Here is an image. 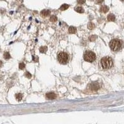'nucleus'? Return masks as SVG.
<instances>
[{
	"mask_svg": "<svg viewBox=\"0 0 124 124\" xmlns=\"http://www.w3.org/2000/svg\"><path fill=\"white\" fill-rule=\"evenodd\" d=\"M109 46L112 51L117 52L122 48V42L118 39H113L110 42Z\"/></svg>",
	"mask_w": 124,
	"mask_h": 124,
	"instance_id": "obj_1",
	"label": "nucleus"
},
{
	"mask_svg": "<svg viewBox=\"0 0 124 124\" xmlns=\"http://www.w3.org/2000/svg\"><path fill=\"white\" fill-rule=\"evenodd\" d=\"M101 66L104 69H109L113 66V62L111 57H104L100 60Z\"/></svg>",
	"mask_w": 124,
	"mask_h": 124,
	"instance_id": "obj_2",
	"label": "nucleus"
},
{
	"mask_svg": "<svg viewBox=\"0 0 124 124\" xmlns=\"http://www.w3.org/2000/svg\"><path fill=\"white\" fill-rule=\"evenodd\" d=\"M96 54L94 52L89 51L86 52V53L84 55V60L87 62H93L96 60Z\"/></svg>",
	"mask_w": 124,
	"mask_h": 124,
	"instance_id": "obj_3",
	"label": "nucleus"
},
{
	"mask_svg": "<svg viewBox=\"0 0 124 124\" xmlns=\"http://www.w3.org/2000/svg\"><path fill=\"white\" fill-rule=\"evenodd\" d=\"M58 60L62 64H66L68 61V56L65 52H60L58 55Z\"/></svg>",
	"mask_w": 124,
	"mask_h": 124,
	"instance_id": "obj_4",
	"label": "nucleus"
},
{
	"mask_svg": "<svg viewBox=\"0 0 124 124\" xmlns=\"http://www.w3.org/2000/svg\"><path fill=\"white\" fill-rule=\"evenodd\" d=\"M46 98L49 100H53V99H55L56 98V95L54 93L50 92V93H47L46 94Z\"/></svg>",
	"mask_w": 124,
	"mask_h": 124,
	"instance_id": "obj_5",
	"label": "nucleus"
},
{
	"mask_svg": "<svg viewBox=\"0 0 124 124\" xmlns=\"http://www.w3.org/2000/svg\"><path fill=\"white\" fill-rule=\"evenodd\" d=\"M41 16L43 18H46V17L49 16V15H50V11L49 10H47V9H44V10L40 12Z\"/></svg>",
	"mask_w": 124,
	"mask_h": 124,
	"instance_id": "obj_6",
	"label": "nucleus"
},
{
	"mask_svg": "<svg viewBox=\"0 0 124 124\" xmlns=\"http://www.w3.org/2000/svg\"><path fill=\"white\" fill-rule=\"evenodd\" d=\"M76 31H77L76 28L74 27L71 26V27H69V29H68V32H69V34H75V33L76 32Z\"/></svg>",
	"mask_w": 124,
	"mask_h": 124,
	"instance_id": "obj_7",
	"label": "nucleus"
},
{
	"mask_svg": "<svg viewBox=\"0 0 124 124\" xmlns=\"http://www.w3.org/2000/svg\"><path fill=\"white\" fill-rule=\"evenodd\" d=\"M108 11H109V7L106 6H103L100 8V12L103 13H106Z\"/></svg>",
	"mask_w": 124,
	"mask_h": 124,
	"instance_id": "obj_8",
	"label": "nucleus"
},
{
	"mask_svg": "<svg viewBox=\"0 0 124 124\" xmlns=\"http://www.w3.org/2000/svg\"><path fill=\"white\" fill-rule=\"evenodd\" d=\"M91 89L93 90H98L99 88V85L98 83H93V84H91Z\"/></svg>",
	"mask_w": 124,
	"mask_h": 124,
	"instance_id": "obj_9",
	"label": "nucleus"
},
{
	"mask_svg": "<svg viewBox=\"0 0 124 124\" xmlns=\"http://www.w3.org/2000/svg\"><path fill=\"white\" fill-rule=\"evenodd\" d=\"M115 19V17L114 14H110L108 15L107 16V20L109 21H114Z\"/></svg>",
	"mask_w": 124,
	"mask_h": 124,
	"instance_id": "obj_10",
	"label": "nucleus"
},
{
	"mask_svg": "<svg viewBox=\"0 0 124 124\" xmlns=\"http://www.w3.org/2000/svg\"><path fill=\"white\" fill-rule=\"evenodd\" d=\"M22 97H23V96H22V94L21 93H18V94H16V99L17 100H18V101H21L22 99Z\"/></svg>",
	"mask_w": 124,
	"mask_h": 124,
	"instance_id": "obj_11",
	"label": "nucleus"
},
{
	"mask_svg": "<svg viewBox=\"0 0 124 124\" xmlns=\"http://www.w3.org/2000/svg\"><path fill=\"white\" fill-rule=\"evenodd\" d=\"M74 10L76 11V12H79V13H83L84 12V9H83L82 7H76Z\"/></svg>",
	"mask_w": 124,
	"mask_h": 124,
	"instance_id": "obj_12",
	"label": "nucleus"
},
{
	"mask_svg": "<svg viewBox=\"0 0 124 124\" xmlns=\"http://www.w3.org/2000/svg\"><path fill=\"white\" fill-rule=\"evenodd\" d=\"M69 7V5H67V4H64V5H62V6L60 7V9L61 11H65L66 9H67Z\"/></svg>",
	"mask_w": 124,
	"mask_h": 124,
	"instance_id": "obj_13",
	"label": "nucleus"
},
{
	"mask_svg": "<svg viewBox=\"0 0 124 124\" xmlns=\"http://www.w3.org/2000/svg\"><path fill=\"white\" fill-rule=\"evenodd\" d=\"M47 47H41L39 49L40 50V52L41 53H45L47 52Z\"/></svg>",
	"mask_w": 124,
	"mask_h": 124,
	"instance_id": "obj_14",
	"label": "nucleus"
},
{
	"mask_svg": "<svg viewBox=\"0 0 124 124\" xmlns=\"http://www.w3.org/2000/svg\"><path fill=\"white\" fill-rule=\"evenodd\" d=\"M4 58H5V59L6 60H8L9 58H11V55L9 54V52H5L4 53Z\"/></svg>",
	"mask_w": 124,
	"mask_h": 124,
	"instance_id": "obj_15",
	"label": "nucleus"
},
{
	"mask_svg": "<svg viewBox=\"0 0 124 124\" xmlns=\"http://www.w3.org/2000/svg\"><path fill=\"white\" fill-rule=\"evenodd\" d=\"M94 27H95V25L93 24V23H92V22L89 23L88 25H87V28H88L89 29L92 30V29H93L94 28Z\"/></svg>",
	"mask_w": 124,
	"mask_h": 124,
	"instance_id": "obj_16",
	"label": "nucleus"
},
{
	"mask_svg": "<svg viewBox=\"0 0 124 124\" xmlns=\"http://www.w3.org/2000/svg\"><path fill=\"white\" fill-rule=\"evenodd\" d=\"M50 20L51 22H55L57 21V18H56V16H52L51 18H50Z\"/></svg>",
	"mask_w": 124,
	"mask_h": 124,
	"instance_id": "obj_17",
	"label": "nucleus"
},
{
	"mask_svg": "<svg viewBox=\"0 0 124 124\" xmlns=\"http://www.w3.org/2000/svg\"><path fill=\"white\" fill-rule=\"evenodd\" d=\"M19 68L20 69H23L25 68V64L24 63H21L19 64Z\"/></svg>",
	"mask_w": 124,
	"mask_h": 124,
	"instance_id": "obj_18",
	"label": "nucleus"
},
{
	"mask_svg": "<svg viewBox=\"0 0 124 124\" xmlns=\"http://www.w3.org/2000/svg\"><path fill=\"white\" fill-rule=\"evenodd\" d=\"M25 76L27 78H32V74L29 72H25Z\"/></svg>",
	"mask_w": 124,
	"mask_h": 124,
	"instance_id": "obj_19",
	"label": "nucleus"
},
{
	"mask_svg": "<svg viewBox=\"0 0 124 124\" xmlns=\"http://www.w3.org/2000/svg\"><path fill=\"white\" fill-rule=\"evenodd\" d=\"M96 38H97V37H96V36H92L91 37H90V38H89V40H90V41H94L96 39Z\"/></svg>",
	"mask_w": 124,
	"mask_h": 124,
	"instance_id": "obj_20",
	"label": "nucleus"
},
{
	"mask_svg": "<svg viewBox=\"0 0 124 124\" xmlns=\"http://www.w3.org/2000/svg\"><path fill=\"white\" fill-rule=\"evenodd\" d=\"M86 1V0H78V3L80 5H82V4H84Z\"/></svg>",
	"mask_w": 124,
	"mask_h": 124,
	"instance_id": "obj_21",
	"label": "nucleus"
},
{
	"mask_svg": "<svg viewBox=\"0 0 124 124\" xmlns=\"http://www.w3.org/2000/svg\"><path fill=\"white\" fill-rule=\"evenodd\" d=\"M104 0H96V3L98 4H101L103 2Z\"/></svg>",
	"mask_w": 124,
	"mask_h": 124,
	"instance_id": "obj_22",
	"label": "nucleus"
},
{
	"mask_svg": "<svg viewBox=\"0 0 124 124\" xmlns=\"http://www.w3.org/2000/svg\"><path fill=\"white\" fill-rule=\"evenodd\" d=\"M2 65H3V62L1 61H0V67H1Z\"/></svg>",
	"mask_w": 124,
	"mask_h": 124,
	"instance_id": "obj_23",
	"label": "nucleus"
}]
</instances>
